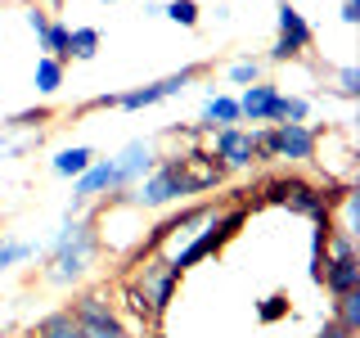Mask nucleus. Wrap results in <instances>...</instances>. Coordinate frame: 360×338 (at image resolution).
I'll return each mask as SVG.
<instances>
[{"label":"nucleus","instance_id":"obj_3","mask_svg":"<svg viewBox=\"0 0 360 338\" xmlns=\"http://www.w3.org/2000/svg\"><path fill=\"white\" fill-rule=\"evenodd\" d=\"M243 217H248V208H243V203H221V208L212 212V217L202 221L194 234H189V244L180 248V253H172V257H167V262H172V266L180 270V275H185V270H189V266H198L202 257H217L221 248L230 244L234 234H239Z\"/></svg>","mask_w":360,"mask_h":338},{"label":"nucleus","instance_id":"obj_17","mask_svg":"<svg viewBox=\"0 0 360 338\" xmlns=\"http://www.w3.org/2000/svg\"><path fill=\"white\" fill-rule=\"evenodd\" d=\"M45 253V248L37 239H18V234H0V275L5 270H14V266H27V262H37V257Z\"/></svg>","mask_w":360,"mask_h":338},{"label":"nucleus","instance_id":"obj_24","mask_svg":"<svg viewBox=\"0 0 360 338\" xmlns=\"http://www.w3.org/2000/svg\"><path fill=\"white\" fill-rule=\"evenodd\" d=\"M333 325H342L347 334H360V289L333 298Z\"/></svg>","mask_w":360,"mask_h":338},{"label":"nucleus","instance_id":"obj_23","mask_svg":"<svg viewBox=\"0 0 360 338\" xmlns=\"http://www.w3.org/2000/svg\"><path fill=\"white\" fill-rule=\"evenodd\" d=\"M225 77H230V86H239V90H248V86L266 82V63L257 59V54H243V59H234L230 68H225Z\"/></svg>","mask_w":360,"mask_h":338},{"label":"nucleus","instance_id":"obj_1","mask_svg":"<svg viewBox=\"0 0 360 338\" xmlns=\"http://www.w3.org/2000/svg\"><path fill=\"white\" fill-rule=\"evenodd\" d=\"M99 253H104V244H99V221L95 212H86V217H63V225L54 230L50 248H45V266H41V284L50 289H77L90 280V270H95Z\"/></svg>","mask_w":360,"mask_h":338},{"label":"nucleus","instance_id":"obj_14","mask_svg":"<svg viewBox=\"0 0 360 338\" xmlns=\"http://www.w3.org/2000/svg\"><path fill=\"white\" fill-rule=\"evenodd\" d=\"M275 37L292 41L297 50H311V45H315V27L307 23V14H302L292 0H279V5H275Z\"/></svg>","mask_w":360,"mask_h":338},{"label":"nucleus","instance_id":"obj_33","mask_svg":"<svg viewBox=\"0 0 360 338\" xmlns=\"http://www.w3.org/2000/svg\"><path fill=\"white\" fill-rule=\"evenodd\" d=\"M315 338H356V334H347L342 325H333V320H324V330L315 334Z\"/></svg>","mask_w":360,"mask_h":338},{"label":"nucleus","instance_id":"obj_26","mask_svg":"<svg viewBox=\"0 0 360 338\" xmlns=\"http://www.w3.org/2000/svg\"><path fill=\"white\" fill-rule=\"evenodd\" d=\"M275 131L270 127H252V167H275Z\"/></svg>","mask_w":360,"mask_h":338},{"label":"nucleus","instance_id":"obj_35","mask_svg":"<svg viewBox=\"0 0 360 338\" xmlns=\"http://www.w3.org/2000/svg\"><path fill=\"white\" fill-rule=\"evenodd\" d=\"M37 5H41V9H50V14H59V9H63V0H37Z\"/></svg>","mask_w":360,"mask_h":338},{"label":"nucleus","instance_id":"obj_11","mask_svg":"<svg viewBox=\"0 0 360 338\" xmlns=\"http://www.w3.org/2000/svg\"><path fill=\"white\" fill-rule=\"evenodd\" d=\"M239 118L243 122H252V127H275L279 122V99H284V90H279L275 82H257V86H248L239 90Z\"/></svg>","mask_w":360,"mask_h":338},{"label":"nucleus","instance_id":"obj_5","mask_svg":"<svg viewBox=\"0 0 360 338\" xmlns=\"http://www.w3.org/2000/svg\"><path fill=\"white\" fill-rule=\"evenodd\" d=\"M180 270L167 262L162 253H149V257H131V280L127 284L135 289V298L144 302V307H149V315L158 320V315H162L167 307H172L176 302V289H180Z\"/></svg>","mask_w":360,"mask_h":338},{"label":"nucleus","instance_id":"obj_18","mask_svg":"<svg viewBox=\"0 0 360 338\" xmlns=\"http://www.w3.org/2000/svg\"><path fill=\"white\" fill-rule=\"evenodd\" d=\"M63 77H68V63L50 59V54H41V59H37V73H32V86H37L41 99H54V95L63 90Z\"/></svg>","mask_w":360,"mask_h":338},{"label":"nucleus","instance_id":"obj_31","mask_svg":"<svg viewBox=\"0 0 360 338\" xmlns=\"http://www.w3.org/2000/svg\"><path fill=\"white\" fill-rule=\"evenodd\" d=\"M50 18H54V14H50V9H41V5H27V9H22V23H27L37 37H41L45 27H50Z\"/></svg>","mask_w":360,"mask_h":338},{"label":"nucleus","instance_id":"obj_36","mask_svg":"<svg viewBox=\"0 0 360 338\" xmlns=\"http://www.w3.org/2000/svg\"><path fill=\"white\" fill-rule=\"evenodd\" d=\"M140 338H162V334H140Z\"/></svg>","mask_w":360,"mask_h":338},{"label":"nucleus","instance_id":"obj_30","mask_svg":"<svg viewBox=\"0 0 360 338\" xmlns=\"http://www.w3.org/2000/svg\"><path fill=\"white\" fill-rule=\"evenodd\" d=\"M279 315H288V302L284 298H279V293H275V298H262V302H257V320H279Z\"/></svg>","mask_w":360,"mask_h":338},{"label":"nucleus","instance_id":"obj_7","mask_svg":"<svg viewBox=\"0 0 360 338\" xmlns=\"http://www.w3.org/2000/svg\"><path fill=\"white\" fill-rule=\"evenodd\" d=\"M202 73H207V63H185V68H176V73L158 77V82L131 86V90H122V95H117V108H122V113H140V108L162 104V99H176V95H185V90L194 86Z\"/></svg>","mask_w":360,"mask_h":338},{"label":"nucleus","instance_id":"obj_19","mask_svg":"<svg viewBox=\"0 0 360 338\" xmlns=\"http://www.w3.org/2000/svg\"><path fill=\"white\" fill-rule=\"evenodd\" d=\"M32 338H82V325L72 320V311L59 307V311H45L37 325H32Z\"/></svg>","mask_w":360,"mask_h":338},{"label":"nucleus","instance_id":"obj_34","mask_svg":"<svg viewBox=\"0 0 360 338\" xmlns=\"http://www.w3.org/2000/svg\"><path fill=\"white\" fill-rule=\"evenodd\" d=\"M144 18H162V0H144Z\"/></svg>","mask_w":360,"mask_h":338},{"label":"nucleus","instance_id":"obj_28","mask_svg":"<svg viewBox=\"0 0 360 338\" xmlns=\"http://www.w3.org/2000/svg\"><path fill=\"white\" fill-rule=\"evenodd\" d=\"M279 122H311V95H288L279 99Z\"/></svg>","mask_w":360,"mask_h":338},{"label":"nucleus","instance_id":"obj_10","mask_svg":"<svg viewBox=\"0 0 360 338\" xmlns=\"http://www.w3.org/2000/svg\"><path fill=\"white\" fill-rule=\"evenodd\" d=\"M180 172H185V185L189 194H207V189H221L225 185V167L217 158L207 154V144H189V149H180Z\"/></svg>","mask_w":360,"mask_h":338},{"label":"nucleus","instance_id":"obj_15","mask_svg":"<svg viewBox=\"0 0 360 338\" xmlns=\"http://www.w3.org/2000/svg\"><path fill=\"white\" fill-rule=\"evenodd\" d=\"M198 122L207 131H221V127H243V118H239V99L234 95H225V90H212L207 99H202V108H198Z\"/></svg>","mask_w":360,"mask_h":338},{"label":"nucleus","instance_id":"obj_6","mask_svg":"<svg viewBox=\"0 0 360 338\" xmlns=\"http://www.w3.org/2000/svg\"><path fill=\"white\" fill-rule=\"evenodd\" d=\"M262 203H275V208H288V212H302L307 221L315 225H333V212L324 208V199H320V185L307 176H297V172H288V176H270L262 189Z\"/></svg>","mask_w":360,"mask_h":338},{"label":"nucleus","instance_id":"obj_25","mask_svg":"<svg viewBox=\"0 0 360 338\" xmlns=\"http://www.w3.org/2000/svg\"><path fill=\"white\" fill-rule=\"evenodd\" d=\"M162 18H172L176 27H185V32H194L202 9H198V0H162Z\"/></svg>","mask_w":360,"mask_h":338},{"label":"nucleus","instance_id":"obj_27","mask_svg":"<svg viewBox=\"0 0 360 338\" xmlns=\"http://www.w3.org/2000/svg\"><path fill=\"white\" fill-rule=\"evenodd\" d=\"M333 77H338L333 95H338V99H347V104H356V99H360V68H356V63H342Z\"/></svg>","mask_w":360,"mask_h":338},{"label":"nucleus","instance_id":"obj_12","mask_svg":"<svg viewBox=\"0 0 360 338\" xmlns=\"http://www.w3.org/2000/svg\"><path fill=\"white\" fill-rule=\"evenodd\" d=\"M153 163H158V144L153 140H127L117 154H112V167H117L122 189L140 185V180L153 172Z\"/></svg>","mask_w":360,"mask_h":338},{"label":"nucleus","instance_id":"obj_13","mask_svg":"<svg viewBox=\"0 0 360 338\" xmlns=\"http://www.w3.org/2000/svg\"><path fill=\"white\" fill-rule=\"evenodd\" d=\"M315 284H324L329 298H342V293L360 289V257H324Z\"/></svg>","mask_w":360,"mask_h":338},{"label":"nucleus","instance_id":"obj_32","mask_svg":"<svg viewBox=\"0 0 360 338\" xmlns=\"http://www.w3.org/2000/svg\"><path fill=\"white\" fill-rule=\"evenodd\" d=\"M338 18H342L347 27H356V23H360V0H342V9H338Z\"/></svg>","mask_w":360,"mask_h":338},{"label":"nucleus","instance_id":"obj_21","mask_svg":"<svg viewBox=\"0 0 360 338\" xmlns=\"http://www.w3.org/2000/svg\"><path fill=\"white\" fill-rule=\"evenodd\" d=\"M99 45H104V37H99V27H72L68 32V63H90L99 54Z\"/></svg>","mask_w":360,"mask_h":338},{"label":"nucleus","instance_id":"obj_8","mask_svg":"<svg viewBox=\"0 0 360 338\" xmlns=\"http://www.w3.org/2000/svg\"><path fill=\"white\" fill-rule=\"evenodd\" d=\"M275 158L288 167H307L320 158V131L324 127H311V122H275Z\"/></svg>","mask_w":360,"mask_h":338},{"label":"nucleus","instance_id":"obj_20","mask_svg":"<svg viewBox=\"0 0 360 338\" xmlns=\"http://www.w3.org/2000/svg\"><path fill=\"white\" fill-rule=\"evenodd\" d=\"M50 118H54V108L41 99V104H32V108H18V113H9V118L0 122V131H5V135H18V131H41Z\"/></svg>","mask_w":360,"mask_h":338},{"label":"nucleus","instance_id":"obj_16","mask_svg":"<svg viewBox=\"0 0 360 338\" xmlns=\"http://www.w3.org/2000/svg\"><path fill=\"white\" fill-rule=\"evenodd\" d=\"M95 158L99 154L90 149V144H68V149H54L50 154V172L59 176V180H77L90 163H95Z\"/></svg>","mask_w":360,"mask_h":338},{"label":"nucleus","instance_id":"obj_9","mask_svg":"<svg viewBox=\"0 0 360 338\" xmlns=\"http://www.w3.org/2000/svg\"><path fill=\"white\" fill-rule=\"evenodd\" d=\"M207 154L225 172H252V127H221L207 135Z\"/></svg>","mask_w":360,"mask_h":338},{"label":"nucleus","instance_id":"obj_37","mask_svg":"<svg viewBox=\"0 0 360 338\" xmlns=\"http://www.w3.org/2000/svg\"><path fill=\"white\" fill-rule=\"evenodd\" d=\"M104 5H122V0H104Z\"/></svg>","mask_w":360,"mask_h":338},{"label":"nucleus","instance_id":"obj_22","mask_svg":"<svg viewBox=\"0 0 360 338\" xmlns=\"http://www.w3.org/2000/svg\"><path fill=\"white\" fill-rule=\"evenodd\" d=\"M68 32H72V23H63L59 14H54V18H50V27H45L41 37H37V45H41L45 54H50V59L68 63Z\"/></svg>","mask_w":360,"mask_h":338},{"label":"nucleus","instance_id":"obj_2","mask_svg":"<svg viewBox=\"0 0 360 338\" xmlns=\"http://www.w3.org/2000/svg\"><path fill=\"white\" fill-rule=\"evenodd\" d=\"M194 194H189L185 185V172H180V154H158L153 172L140 180V185L131 189H117L108 203H122V208H135V212H172L180 208V203H189Z\"/></svg>","mask_w":360,"mask_h":338},{"label":"nucleus","instance_id":"obj_29","mask_svg":"<svg viewBox=\"0 0 360 338\" xmlns=\"http://www.w3.org/2000/svg\"><path fill=\"white\" fill-rule=\"evenodd\" d=\"M302 54H307V50H297V45L284 41V37H275V45L262 54V63H292V59H302Z\"/></svg>","mask_w":360,"mask_h":338},{"label":"nucleus","instance_id":"obj_4","mask_svg":"<svg viewBox=\"0 0 360 338\" xmlns=\"http://www.w3.org/2000/svg\"><path fill=\"white\" fill-rule=\"evenodd\" d=\"M68 311H72V320L82 325V338H135L131 325L122 320L117 302H112V293L104 284L95 289H77L72 298H68Z\"/></svg>","mask_w":360,"mask_h":338}]
</instances>
